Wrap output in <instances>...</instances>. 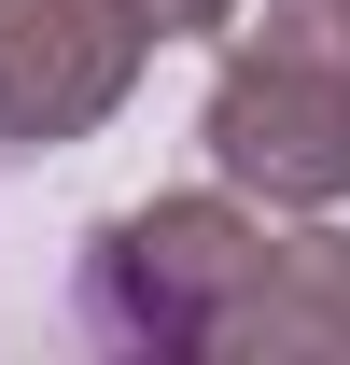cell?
Segmentation results:
<instances>
[{
	"label": "cell",
	"instance_id": "1",
	"mask_svg": "<svg viewBox=\"0 0 350 365\" xmlns=\"http://www.w3.org/2000/svg\"><path fill=\"white\" fill-rule=\"evenodd\" d=\"M253 253H266V225L238 197H140L85 239V323L112 351H211Z\"/></svg>",
	"mask_w": 350,
	"mask_h": 365
},
{
	"label": "cell",
	"instance_id": "2",
	"mask_svg": "<svg viewBox=\"0 0 350 365\" xmlns=\"http://www.w3.org/2000/svg\"><path fill=\"white\" fill-rule=\"evenodd\" d=\"M140 56L154 29L127 0H0V155H56V140L112 127Z\"/></svg>",
	"mask_w": 350,
	"mask_h": 365
},
{
	"label": "cell",
	"instance_id": "3",
	"mask_svg": "<svg viewBox=\"0 0 350 365\" xmlns=\"http://www.w3.org/2000/svg\"><path fill=\"white\" fill-rule=\"evenodd\" d=\"M196 140H211V169L238 182V197H266V211H336V197H350V85H336V71L224 56Z\"/></svg>",
	"mask_w": 350,
	"mask_h": 365
},
{
	"label": "cell",
	"instance_id": "4",
	"mask_svg": "<svg viewBox=\"0 0 350 365\" xmlns=\"http://www.w3.org/2000/svg\"><path fill=\"white\" fill-rule=\"evenodd\" d=\"M211 351H253V365H350V239H266L238 295H224Z\"/></svg>",
	"mask_w": 350,
	"mask_h": 365
},
{
	"label": "cell",
	"instance_id": "5",
	"mask_svg": "<svg viewBox=\"0 0 350 365\" xmlns=\"http://www.w3.org/2000/svg\"><path fill=\"white\" fill-rule=\"evenodd\" d=\"M211 43L224 56H280V71H336V85H350V0H224Z\"/></svg>",
	"mask_w": 350,
	"mask_h": 365
},
{
	"label": "cell",
	"instance_id": "6",
	"mask_svg": "<svg viewBox=\"0 0 350 365\" xmlns=\"http://www.w3.org/2000/svg\"><path fill=\"white\" fill-rule=\"evenodd\" d=\"M127 14L154 29V43H211V14H224V0H127Z\"/></svg>",
	"mask_w": 350,
	"mask_h": 365
}]
</instances>
